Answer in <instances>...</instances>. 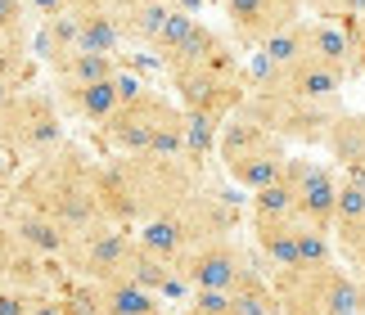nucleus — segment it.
I'll return each mask as SVG.
<instances>
[{
  "label": "nucleus",
  "instance_id": "nucleus-1",
  "mask_svg": "<svg viewBox=\"0 0 365 315\" xmlns=\"http://www.w3.org/2000/svg\"><path fill=\"white\" fill-rule=\"evenodd\" d=\"M95 190H100L104 217L113 225H131L135 230V225L163 217V212L185 207L203 185L194 176V162H185V158L135 153V158L95 162Z\"/></svg>",
  "mask_w": 365,
  "mask_h": 315
},
{
  "label": "nucleus",
  "instance_id": "nucleus-2",
  "mask_svg": "<svg viewBox=\"0 0 365 315\" xmlns=\"http://www.w3.org/2000/svg\"><path fill=\"white\" fill-rule=\"evenodd\" d=\"M9 198L54 217L73 239L91 234L95 225L108 221L104 203H100V190H95V158L81 145H73V140H63V145L46 158H32V167L19 176Z\"/></svg>",
  "mask_w": 365,
  "mask_h": 315
},
{
  "label": "nucleus",
  "instance_id": "nucleus-3",
  "mask_svg": "<svg viewBox=\"0 0 365 315\" xmlns=\"http://www.w3.org/2000/svg\"><path fill=\"white\" fill-rule=\"evenodd\" d=\"M279 315H347L365 311L361 275L343 266H298V270H271Z\"/></svg>",
  "mask_w": 365,
  "mask_h": 315
},
{
  "label": "nucleus",
  "instance_id": "nucleus-4",
  "mask_svg": "<svg viewBox=\"0 0 365 315\" xmlns=\"http://www.w3.org/2000/svg\"><path fill=\"white\" fill-rule=\"evenodd\" d=\"M63 145L59 99L46 91H19L0 108V149L23 158H46Z\"/></svg>",
  "mask_w": 365,
  "mask_h": 315
},
{
  "label": "nucleus",
  "instance_id": "nucleus-5",
  "mask_svg": "<svg viewBox=\"0 0 365 315\" xmlns=\"http://www.w3.org/2000/svg\"><path fill=\"white\" fill-rule=\"evenodd\" d=\"M180 108L176 99H167L158 91H149L145 99H135V104H122L113 118H108L100 126V140H104V149L113 153V158H135V153H149L153 149V140H158V131L167 122H176L180 118Z\"/></svg>",
  "mask_w": 365,
  "mask_h": 315
},
{
  "label": "nucleus",
  "instance_id": "nucleus-6",
  "mask_svg": "<svg viewBox=\"0 0 365 315\" xmlns=\"http://www.w3.org/2000/svg\"><path fill=\"white\" fill-rule=\"evenodd\" d=\"M135 252V230L131 225H95L91 234H77L73 239V252L63 257V266L73 270L77 279L86 284H108V279H122L126 275V262Z\"/></svg>",
  "mask_w": 365,
  "mask_h": 315
},
{
  "label": "nucleus",
  "instance_id": "nucleus-7",
  "mask_svg": "<svg viewBox=\"0 0 365 315\" xmlns=\"http://www.w3.org/2000/svg\"><path fill=\"white\" fill-rule=\"evenodd\" d=\"M284 176L293 180V190H298V221L334 234V217H339V190H343V180L334 176V167L312 162V158H289Z\"/></svg>",
  "mask_w": 365,
  "mask_h": 315
},
{
  "label": "nucleus",
  "instance_id": "nucleus-8",
  "mask_svg": "<svg viewBox=\"0 0 365 315\" xmlns=\"http://www.w3.org/2000/svg\"><path fill=\"white\" fill-rule=\"evenodd\" d=\"M226 23L235 27V41L248 50H262L271 36H279L284 27L302 23V0H226Z\"/></svg>",
  "mask_w": 365,
  "mask_h": 315
},
{
  "label": "nucleus",
  "instance_id": "nucleus-9",
  "mask_svg": "<svg viewBox=\"0 0 365 315\" xmlns=\"http://www.w3.org/2000/svg\"><path fill=\"white\" fill-rule=\"evenodd\" d=\"M180 275L190 279V289H235L244 279L248 266V252L240 248V239H212V243H199L194 252L180 257Z\"/></svg>",
  "mask_w": 365,
  "mask_h": 315
},
{
  "label": "nucleus",
  "instance_id": "nucleus-10",
  "mask_svg": "<svg viewBox=\"0 0 365 315\" xmlns=\"http://www.w3.org/2000/svg\"><path fill=\"white\" fill-rule=\"evenodd\" d=\"M347 77L352 73H343V68L307 54V59H298L293 68H279L275 81L266 86L262 95H289V99H307V104H334L339 91L347 86Z\"/></svg>",
  "mask_w": 365,
  "mask_h": 315
},
{
  "label": "nucleus",
  "instance_id": "nucleus-11",
  "mask_svg": "<svg viewBox=\"0 0 365 315\" xmlns=\"http://www.w3.org/2000/svg\"><path fill=\"white\" fill-rule=\"evenodd\" d=\"M0 221H5L32 252L46 257V262H63V257L73 252V234H68L54 217H46V212H36L27 203H14V198H9V203L0 207Z\"/></svg>",
  "mask_w": 365,
  "mask_h": 315
},
{
  "label": "nucleus",
  "instance_id": "nucleus-12",
  "mask_svg": "<svg viewBox=\"0 0 365 315\" xmlns=\"http://www.w3.org/2000/svg\"><path fill=\"white\" fill-rule=\"evenodd\" d=\"M298 230H302L298 217H284V221L252 217V243H257V252L271 262V270H298L302 266V257H298Z\"/></svg>",
  "mask_w": 365,
  "mask_h": 315
},
{
  "label": "nucleus",
  "instance_id": "nucleus-13",
  "mask_svg": "<svg viewBox=\"0 0 365 315\" xmlns=\"http://www.w3.org/2000/svg\"><path fill=\"white\" fill-rule=\"evenodd\" d=\"M334 243L343 248V257L352 266L365 262V190L352 185L343 176V190H339V217H334Z\"/></svg>",
  "mask_w": 365,
  "mask_h": 315
},
{
  "label": "nucleus",
  "instance_id": "nucleus-14",
  "mask_svg": "<svg viewBox=\"0 0 365 315\" xmlns=\"http://www.w3.org/2000/svg\"><path fill=\"white\" fill-rule=\"evenodd\" d=\"M135 239L145 243L149 252L167 257V262H180V257L194 248V239H190V221H185V207L163 212V217H153V221H145V225H135Z\"/></svg>",
  "mask_w": 365,
  "mask_h": 315
},
{
  "label": "nucleus",
  "instance_id": "nucleus-15",
  "mask_svg": "<svg viewBox=\"0 0 365 315\" xmlns=\"http://www.w3.org/2000/svg\"><path fill=\"white\" fill-rule=\"evenodd\" d=\"M91 315H163V297L131 279H108V284H95Z\"/></svg>",
  "mask_w": 365,
  "mask_h": 315
},
{
  "label": "nucleus",
  "instance_id": "nucleus-16",
  "mask_svg": "<svg viewBox=\"0 0 365 315\" xmlns=\"http://www.w3.org/2000/svg\"><path fill=\"white\" fill-rule=\"evenodd\" d=\"M77 41H81V23L73 9L54 14V19H41V27H36V54L50 63V73H59L77 54Z\"/></svg>",
  "mask_w": 365,
  "mask_h": 315
},
{
  "label": "nucleus",
  "instance_id": "nucleus-17",
  "mask_svg": "<svg viewBox=\"0 0 365 315\" xmlns=\"http://www.w3.org/2000/svg\"><path fill=\"white\" fill-rule=\"evenodd\" d=\"M59 99H68V104L77 108V118L91 122L95 131H100V126L122 108L118 77H113V81H95V86H59Z\"/></svg>",
  "mask_w": 365,
  "mask_h": 315
},
{
  "label": "nucleus",
  "instance_id": "nucleus-18",
  "mask_svg": "<svg viewBox=\"0 0 365 315\" xmlns=\"http://www.w3.org/2000/svg\"><path fill=\"white\" fill-rule=\"evenodd\" d=\"M312 54L316 59H325L334 68H343V73H352V63H361V41L352 36V27L347 23H312Z\"/></svg>",
  "mask_w": 365,
  "mask_h": 315
},
{
  "label": "nucleus",
  "instance_id": "nucleus-19",
  "mask_svg": "<svg viewBox=\"0 0 365 315\" xmlns=\"http://www.w3.org/2000/svg\"><path fill=\"white\" fill-rule=\"evenodd\" d=\"M325 149L343 171L365 167V113H347L343 108L339 118H334L329 135H325Z\"/></svg>",
  "mask_w": 365,
  "mask_h": 315
},
{
  "label": "nucleus",
  "instance_id": "nucleus-20",
  "mask_svg": "<svg viewBox=\"0 0 365 315\" xmlns=\"http://www.w3.org/2000/svg\"><path fill=\"white\" fill-rule=\"evenodd\" d=\"M230 306H235V315H279L275 284L266 279L257 266H252V270H244V279L230 289Z\"/></svg>",
  "mask_w": 365,
  "mask_h": 315
},
{
  "label": "nucleus",
  "instance_id": "nucleus-21",
  "mask_svg": "<svg viewBox=\"0 0 365 315\" xmlns=\"http://www.w3.org/2000/svg\"><path fill=\"white\" fill-rule=\"evenodd\" d=\"M226 122L230 118H221V113H185V162L203 167V158L217 153Z\"/></svg>",
  "mask_w": 365,
  "mask_h": 315
},
{
  "label": "nucleus",
  "instance_id": "nucleus-22",
  "mask_svg": "<svg viewBox=\"0 0 365 315\" xmlns=\"http://www.w3.org/2000/svg\"><path fill=\"white\" fill-rule=\"evenodd\" d=\"M118 73H122L118 54H86V50H77L73 59L54 73V81H59V86H95V81H113Z\"/></svg>",
  "mask_w": 365,
  "mask_h": 315
},
{
  "label": "nucleus",
  "instance_id": "nucleus-23",
  "mask_svg": "<svg viewBox=\"0 0 365 315\" xmlns=\"http://www.w3.org/2000/svg\"><path fill=\"white\" fill-rule=\"evenodd\" d=\"M221 46H226V41H221L212 27L199 19V23H194V32H190V36H185V41H180V46L163 59V68H167V73H180V68H199V63L212 59Z\"/></svg>",
  "mask_w": 365,
  "mask_h": 315
},
{
  "label": "nucleus",
  "instance_id": "nucleus-24",
  "mask_svg": "<svg viewBox=\"0 0 365 315\" xmlns=\"http://www.w3.org/2000/svg\"><path fill=\"white\" fill-rule=\"evenodd\" d=\"M266 63L271 68H293L298 59H307V54H312V23H293V27H284V32L279 36H271L266 41V46L257 50Z\"/></svg>",
  "mask_w": 365,
  "mask_h": 315
},
{
  "label": "nucleus",
  "instance_id": "nucleus-25",
  "mask_svg": "<svg viewBox=\"0 0 365 315\" xmlns=\"http://www.w3.org/2000/svg\"><path fill=\"white\" fill-rule=\"evenodd\" d=\"M167 14H172V5H167V0H158V5H135V9H126V19H122V23H126V46H149V50H153V41H158Z\"/></svg>",
  "mask_w": 365,
  "mask_h": 315
},
{
  "label": "nucleus",
  "instance_id": "nucleus-26",
  "mask_svg": "<svg viewBox=\"0 0 365 315\" xmlns=\"http://www.w3.org/2000/svg\"><path fill=\"white\" fill-rule=\"evenodd\" d=\"M252 217H271V221H284V217H298V190H293L289 176H279L275 185L252 194Z\"/></svg>",
  "mask_w": 365,
  "mask_h": 315
},
{
  "label": "nucleus",
  "instance_id": "nucleus-27",
  "mask_svg": "<svg viewBox=\"0 0 365 315\" xmlns=\"http://www.w3.org/2000/svg\"><path fill=\"white\" fill-rule=\"evenodd\" d=\"M298 257H302V266H334V234L316 230V225H302L298 230Z\"/></svg>",
  "mask_w": 365,
  "mask_h": 315
},
{
  "label": "nucleus",
  "instance_id": "nucleus-28",
  "mask_svg": "<svg viewBox=\"0 0 365 315\" xmlns=\"http://www.w3.org/2000/svg\"><path fill=\"white\" fill-rule=\"evenodd\" d=\"M27 14L23 0H0V46H27Z\"/></svg>",
  "mask_w": 365,
  "mask_h": 315
},
{
  "label": "nucleus",
  "instance_id": "nucleus-29",
  "mask_svg": "<svg viewBox=\"0 0 365 315\" xmlns=\"http://www.w3.org/2000/svg\"><path fill=\"white\" fill-rule=\"evenodd\" d=\"M194 14H180V9H172L167 14V23H163V32H158V41H153V54H158V59H167V54H172L180 41H185L190 32H194Z\"/></svg>",
  "mask_w": 365,
  "mask_h": 315
},
{
  "label": "nucleus",
  "instance_id": "nucleus-30",
  "mask_svg": "<svg viewBox=\"0 0 365 315\" xmlns=\"http://www.w3.org/2000/svg\"><path fill=\"white\" fill-rule=\"evenodd\" d=\"M185 306H190L194 315H235V306H230V289H194Z\"/></svg>",
  "mask_w": 365,
  "mask_h": 315
},
{
  "label": "nucleus",
  "instance_id": "nucleus-31",
  "mask_svg": "<svg viewBox=\"0 0 365 315\" xmlns=\"http://www.w3.org/2000/svg\"><path fill=\"white\" fill-rule=\"evenodd\" d=\"M32 315H77L73 311V302H68L63 293H36V302H32Z\"/></svg>",
  "mask_w": 365,
  "mask_h": 315
},
{
  "label": "nucleus",
  "instance_id": "nucleus-32",
  "mask_svg": "<svg viewBox=\"0 0 365 315\" xmlns=\"http://www.w3.org/2000/svg\"><path fill=\"white\" fill-rule=\"evenodd\" d=\"M36 293H23V289H5L0 293V315H32Z\"/></svg>",
  "mask_w": 365,
  "mask_h": 315
},
{
  "label": "nucleus",
  "instance_id": "nucleus-33",
  "mask_svg": "<svg viewBox=\"0 0 365 315\" xmlns=\"http://www.w3.org/2000/svg\"><path fill=\"white\" fill-rule=\"evenodd\" d=\"M153 91V86H145L135 73H118V95H122V104H135V99H145Z\"/></svg>",
  "mask_w": 365,
  "mask_h": 315
},
{
  "label": "nucleus",
  "instance_id": "nucleus-34",
  "mask_svg": "<svg viewBox=\"0 0 365 315\" xmlns=\"http://www.w3.org/2000/svg\"><path fill=\"white\" fill-rule=\"evenodd\" d=\"M23 5L32 9V14H41V19H54V14H63L73 0H23Z\"/></svg>",
  "mask_w": 365,
  "mask_h": 315
},
{
  "label": "nucleus",
  "instance_id": "nucleus-35",
  "mask_svg": "<svg viewBox=\"0 0 365 315\" xmlns=\"http://www.w3.org/2000/svg\"><path fill=\"white\" fill-rule=\"evenodd\" d=\"M167 5L180 9V14H194V19H199V14L207 9V0H167Z\"/></svg>",
  "mask_w": 365,
  "mask_h": 315
},
{
  "label": "nucleus",
  "instance_id": "nucleus-36",
  "mask_svg": "<svg viewBox=\"0 0 365 315\" xmlns=\"http://www.w3.org/2000/svg\"><path fill=\"white\" fill-rule=\"evenodd\" d=\"M14 95H19V86H9V81H0V108H5V104H9V99H14Z\"/></svg>",
  "mask_w": 365,
  "mask_h": 315
},
{
  "label": "nucleus",
  "instance_id": "nucleus-37",
  "mask_svg": "<svg viewBox=\"0 0 365 315\" xmlns=\"http://www.w3.org/2000/svg\"><path fill=\"white\" fill-rule=\"evenodd\" d=\"M135 5H158V0H118V9H122V19H126V9H135Z\"/></svg>",
  "mask_w": 365,
  "mask_h": 315
},
{
  "label": "nucleus",
  "instance_id": "nucleus-38",
  "mask_svg": "<svg viewBox=\"0 0 365 315\" xmlns=\"http://www.w3.org/2000/svg\"><path fill=\"white\" fill-rule=\"evenodd\" d=\"M163 315H194L190 306H172V311H163Z\"/></svg>",
  "mask_w": 365,
  "mask_h": 315
},
{
  "label": "nucleus",
  "instance_id": "nucleus-39",
  "mask_svg": "<svg viewBox=\"0 0 365 315\" xmlns=\"http://www.w3.org/2000/svg\"><path fill=\"white\" fill-rule=\"evenodd\" d=\"M356 275H361V289H365V262H361V266H356Z\"/></svg>",
  "mask_w": 365,
  "mask_h": 315
},
{
  "label": "nucleus",
  "instance_id": "nucleus-40",
  "mask_svg": "<svg viewBox=\"0 0 365 315\" xmlns=\"http://www.w3.org/2000/svg\"><path fill=\"white\" fill-rule=\"evenodd\" d=\"M361 68H365V36H361Z\"/></svg>",
  "mask_w": 365,
  "mask_h": 315
},
{
  "label": "nucleus",
  "instance_id": "nucleus-41",
  "mask_svg": "<svg viewBox=\"0 0 365 315\" xmlns=\"http://www.w3.org/2000/svg\"><path fill=\"white\" fill-rule=\"evenodd\" d=\"M5 289H9V284H5V275H0V293H5Z\"/></svg>",
  "mask_w": 365,
  "mask_h": 315
},
{
  "label": "nucleus",
  "instance_id": "nucleus-42",
  "mask_svg": "<svg viewBox=\"0 0 365 315\" xmlns=\"http://www.w3.org/2000/svg\"><path fill=\"white\" fill-rule=\"evenodd\" d=\"M0 203H5V185H0Z\"/></svg>",
  "mask_w": 365,
  "mask_h": 315
},
{
  "label": "nucleus",
  "instance_id": "nucleus-43",
  "mask_svg": "<svg viewBox=\"0 0 365 315\" xmlns=\"http://www.w3.org/2000/svg\"><path fill=\"white\" fill-rule=\"evenodd\" d=\"M207 5H226V0H207Z\"/></svg>",
  "mask_w": 365,
  "mask_h": 315
}]
</instances>
